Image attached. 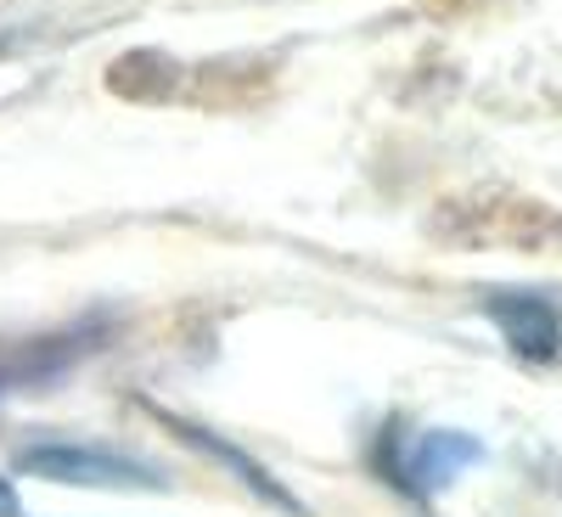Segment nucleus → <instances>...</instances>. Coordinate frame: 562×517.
I'll use <instances>...</instances> for the list:
<instances>
[{
    "label": "nucleus",
    "mask_w": 562,
    "mask_h": 517,
    "mask_svg": "<svg viewBox=\"0 0 562 517\" xmlns=\"http://www.w3.org/2000/svg\"><path fill=\"white\" fill-rule=\"evenodd\" d=\"M18 473L79 484V490H164L169 484L158 467L119 456V450H90V445H29L18 456Z\"/></svg>",
    "instance_id": "nucleus-1"
},
{
    "label": "nucleus",
    "mask_w": 562,
    "mask_h": 517,
    "mask_svg": "<svg viewBox=\"0 0 562 517\" xmlns=\"http://www.w3.org/2000/svg\"><path fill=\"white\" fill-rule=\"evenodd\" d=\"M495 321L512 333V344L529 349V355H546L551 338H557V315L546 304H535V299H501L495 304Z\"/></svg>",
    "instance_id": "nucleus-2"
},
{
    "label": "nucleus",
    "mask_w": 562,
    "mask_h": 517,
    "mask_svg": "<svg viewBox=\"0 0 562 517\" xmlns=\"http://www.w3.org/2000/svg\"><path fill=\"white\" fill-rule=\"evenodd\" d=\"M23 506H18V490H12V479L0 473V517H18Z\"/></svg>",
    "instance_id": "nucleus-3"
}]
</instances>
